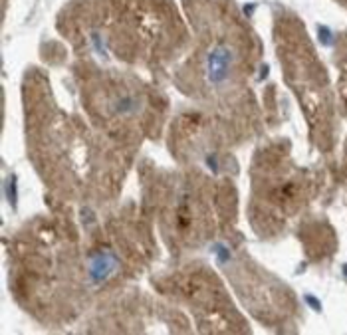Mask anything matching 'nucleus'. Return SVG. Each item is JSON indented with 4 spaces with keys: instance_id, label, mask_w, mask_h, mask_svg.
<instances>
[{
    "instance_id": "1",
    "label": "nucleus",
    "mask_w": 347,
    "mask_h": 335,
    "mask_svg": "<svg viewBox=\"0 0 347 335\" xmlns=\"http://www.w3.org/2000/svg\"><path fill=\"white\" fill-rule=\"evenodd\" d=\"M207 68H209V77H211V81H214V83L222 81V79L230 74V70H232V52L228 50L226 46L214 48V50L209 54Z\"/></svg>"
}]
</instances>
